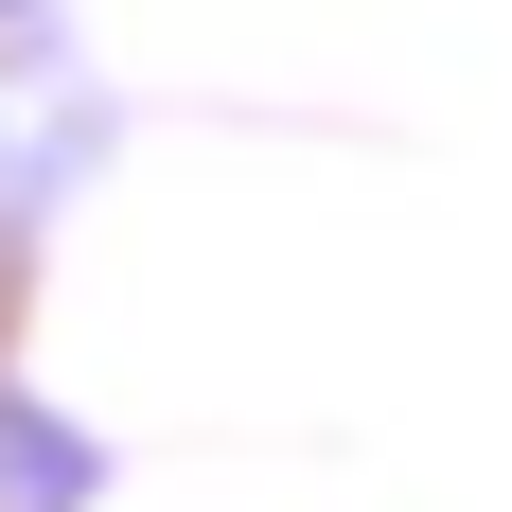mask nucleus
I'll use <instances>...</instances> for the list:
<instances>
[{
  "label": "nucleus",
  "mask_w": 512,
  "mask_h": 512,
  "mask_svg": "<svg viewBox=\"0 0 512 512\" xmlns=\"http://www.w3.org/2000/svg\"><path fill=\"white\" fill-rule=\"evenodd\" d=\"M53 495H89V442H53V424L0 389V512H53Z\"/></svg>",
  "instance_id": "f257e3e1"
}]
</instances>
